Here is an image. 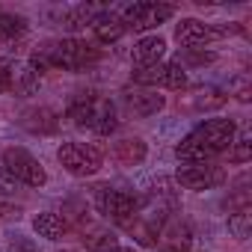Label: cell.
I'll use <instances>...</instances> for the list:
<instances>
[{"mask_svg":"<svg viewBox=\"0 0 252 252\" xmlns=\"http://www.w3.org/2000/svg\"><path fill=\"white\" fill-rule=\"evenodd\" d=\"M234 134H237L234 119H222V116L205 119L187 137H181V143L175 146V158L181 163H214V158L228 152Z\"/></svg>","mask_w":252,"mask_h":252,"instance_id":"1","label":"cell"},{"mask_svg":"<svg viewBox=\"0 0 252 252\" xmlns=\"http://www.w3.org/2000/svg\"><path fill=\"white\" fill-rule=\"evenodd\" d=\"M237 33H243L240 24H208L199 18H181L175 24V42L184 51H205L208 45L228 39V36H237Z\"/></svg>","mask_w":252,"mask_h":252,"instance_id":"4","label":"cell"},{"mask_svg":"<svg viewBox=\"0 0 252 252\" xmlns=\"http://www.w3.org/2000/svg\"><path fill=\"white\" fill-rule=\"evenodd\" d=\"M21 128H27L30 134H54L60 128V116L51 107H33L21 116Z\"/></svg>","mask_w":252,"mask_h":252,"instance_id":"17","label":"cell"},{"mask_svg":"<svg viewBox=\"0 0 252 252\" xmlns=\"http://www.w3.org/2000/svg\"><path fill=\"white\" fill-rule=\"evenodd\" d=\"M65 116L77 125V128L92 131L98 137H110L119 128V110H116V104L107 95H98V92H77L68 101Z\"/></svg>","mask_w":252,"mask_h":252,"instance_id":"3","label":"cell"},{"mask_svg":"<svg viewBox=\"0 0 252 252\" xmlns=\"http://www.w3.org/2000/svg\"><path fill=\"white\" fill-rule=\"evenodd\" d=\"M71 231H77V237H80L92 252H110L113 246H119L116 231H113V228H107V225H101L92 214H89L83 222H77Z\"/></svg>","mask_w":252,"mask_h":252,"instance_id":"12","label":"cell"},{"mask_svg":"<svg viewBox=\"0 0 252 252\" xmlns=\"http://www.w3.org/2000/svg\"><path fill=\"white\" fill-rule=\"evenodd\" d=\"M107 12V6H95V3H80V6H68L60 21L68 27V30H83V27H92L101 15Z\"/></svg>","mask_w":252,"mask_h":252,"instance_id":"18","label":"cell"},{"mask_svg":"<svg viewBox=\"0 0 252 252\" xmlns=\"http://www.w3.org/2000/svg\"><path fill=\"white\" fill-rule=\"evenodd\" d=\"M57 160H60V166L68 175L89 178V175H95L104 166V152L95 143H77V140H71V143H63L57 149Z\"/></svg>","mask_w":252,"mask_h":252,"instance_id":"6","label":"cell"},{"mask_svg":"<svg viewBox=\"0 0 252 252\" xmlns=\"http://www.w3.org/2000/svg\"><path fill=\"white\" fill-rule=\"evenodd\" d=\"M131 80L137 86H146V89H187V71L184 65H178L175 60L172 63H158V65H149V68H134L131 71Z\"/></svg>","mask_w":252,"mask_h":252,"instance_id":"9","label":"cell"},{"mask_svg":"<svg viewBox=\"0 0 252 252\" xmlns=\"http://www.w3.org/2000/svg\"><path fill=\"white\" fill-rule=\"evenodd\" d=\"M0 166H3L18 184H24V187H45L48 184V172H45L42 160L36 155H30L27 149H21V146L3 149V155H0Z\"/></svg>","mask_w":252,"mask_h":252,"instance_id":"7","label":"cell"},{"mask_svg":"<svg viewBox=\"0 0 252 252\" xmlns=\"http://www.w3.org/2000/svg\"><path fill=\"white\" fill-rule=\"evenodd\" d=\"M228 163H249V158H252V143H249V134L246 131H240V134H234V140H231V146H228Z\"/></svg>","mask_w":252,"mask_h":252,"instance_id":"23","label":"cell"},{"mask_svg":"<svg viewBox=\"0 0 252 252\" xmlns=\"http://www.w3.org/2000/svg\"><path fill=\"white\" fill-rule=\"evenodd\" d=\"M27 36V18L12 15V12H0V51L21 42Z\"/></svg>","mask_w":252,"mask_h":252,"instance_id":"20","label":"cell"},{"mask_svg":"<svg viewBox=\"0 0 252 252\" xmlns=\"http://www.w3.org/2000/svg\"><path fill=\"white\" fill-rule=\"evenodd\" d=\"M122 98H125V107H128L134 116H140V119L158 116L166 107V95H160L158 89H146V86H134V89L125 92Z\"/></svg>","mask_w":252,"mask_h":252,"instance_id":"13","label":"cell"},{"mask_svg":"<svg viewBox=\"0 0 252 252\" xmlns=\"http://www.w3.org/2000/svg\"><path fill=\"white\" fill-rule=\"evenodd\" d=\"M110 252H137V249H134V246H113Z\"/></svg>","mask_w":252,"mask_h":252,"instance_id":"26","label":"cell"},{"mask_svg":"<svg viewBox=\"0 0 252 252\" xmlns=\"http://www.w3.org/2000/svg\"><path fill=\"white\" fill-rule=\"evenodd\" d=\"M89 30H92V36H95V45H113V42H119L125 33H128V30L122 27L119 15H116L113 9H107Z\"/></svg>","mask_w":252,"mask_h":252,"instance_id":"19","label":"cell"},{"mask_svg":"<svg viewBox=\"0 0 252 252\" xmlns=\"http://www.w3.org/2000/svg\"><path fill=\"white\" fill-rule=\"evenodd\" d=\"M155 246L160 252H190L193 246V231L187 225V220L175 211V214H166L160 222H158V231H155Z\"/></svg>","mask_w":252,"mask_h":252,"instance_id":"11","label":"cell"},{"mask_svg":"<svg viewBox=\"0 0 252 252\" xmlns=\"http://www.w3.org/2000/svg\"><path fill=\"white\" fill-rule=\"evenodd\" d=\"M63 252H65V249H63Z\"/></svg>","mask_w":252,"mask_h":252,"instance_id":"27","label":"cell"},{"mask_svg":"<svg viewBox=\"0 0 252 252\" xmlns=\"http://www.w3.org/2000/svg\"><path fill=\"white\" fill-rule=\"evenodd\" d=\"M15 60L9 57H0V95L3 92H12V80H15Z\"/></svg>","mask_w":252,"mask_h":252,"instance_id":"24","label":"cell"},{"mask_svg":"<svg viewBox=\"0 0 252 252\" xmlns=\"http://www.w3.org/2000/svg\"><path fill=\"white\" fill-rule=\"evenodd\" d=\"M149 158V146L140 137H125L119 143H113V160L122 166H140Z\"/></svg>","mask_w":252,"mask_h":252,"instance_id":"16","label":"cell"},{"mask_svg":"<svg viewBox=\"0 0 252 252\" xmlns=\"http://www.w3.org/2000/svg\"><path fill=\"white\" fill-rule=\"evenodd\" d=\"M175 6L172 3H131L119 9V21L125 30H134V33H146V30H158L160 24H166L169 18H175Z\"/></svg>","mask_w":252,"mask_h":252,"instance_id":"8","label":"cell"},{"mask_svg":"<svg viewBox=\"0 0 252 252\" xmlns=\"http://www.w3.org/2000/svg\"><path fill=\"white\" fill-rule=\"evenodd\" d=\"M39 80H42V71L27 60L21 68H15V80H12V92H21V95H33L39 89Z\"/></svg>","mask_w":252,"mask_h":252,"instance_id":"21","label":"cell"},{"mask_svg":"<svg viewBox=\"0 0 252 252\" xmlns=\"http://www.w3.org/2000/svg\"><path fill=\"white\" fill-rule=\"evenodd\" d=\"M92 205L104 220L122 225L140 211V196L131 190L113 187V184H98V187H92Z\"/></svg>","mask_w":252,"mask_h":252,"instance_id":"5","label":"cell"},{"mask_svg":"<svg viewBox=\"0 0 252 252\" xmlns=\"http://www.w3.org/2000/svg\"><path fill=\"white\" fill-rule=\"evenodd\" d=\"M101 60V48L95 42H86V39H51L45 45L36 48V54L30 57V63L45 74L51 68H63V71H83L89 65H95Z\"/></svg>","mask_w":252,"mask_h":252,"instance_id":"2","label":"cell"},{"mask_svg":"<svg viewBox=\"0 0 252 252\" xmlns=\"http://www.w3.org/2000/svg\"><path fill=\"white\" fill-rule=\"evenodd\" d=\"M33 231H36L39 237L57 243V240H63V237L71 234V225H68V220H65L63 214H57V211H42V214L33 217Z\"/></svg>","mask_w":252,"mask_h":252,"instance_id":"15","label":"cell"},{"mask_svg":"<svg viewBox=\"0 0 252 252\" xmlns=\"http://www.w3.org/2000/svg\"><path fill=\"white\" fill-rule=\"evenodd\" d=\"M225 178H228L225 169L217 163H181L175 169V184L184 190H193V193L214 190V187L225 184Z\"/></svg>","mask_w":252,"mask_h":252,"instance_id":"10","label":"cell"},{"mask_svg":"<svg viewBox=\"0 0 252 252\" xmlns=\"http://www.w3.org/2000/svg\"><path fill=\"white\" fill-rule=\"evenodd\" d=\"M163 57H166V39L158 36V33L137 39L134 48H131V63H134V68L158 65V63H163Z\"/></svg>","mask_w":252,"mask_h":252,"instance_id":"14","label":"cell"},{"mask_svg":"<svg viewBox=\"0 0 252 252\" xmlns=\"http://www.w3.org/2000/svg\"><path fill=\"white\" fill-rule=\"evenodd\" d=\"M6 252H39V246L30 237H24V234H12L6 240Z\"/></svg>","mask_w":252,"mask_h":252,"instance_id":"25","label":"cell"},{"mask_svg":"<svg viewBox=\"0 0 252 252\" xmlns=\"http://www.w3.org/2000/svg\"><path fill=\"white\" fill-rule=\"evenodd\" d=\"M228 231H231L237 240H246L249 231H252V211H249V208L228 211Z\"/></svg>","mask_w":252,"mask_h":252,"instance_id":"22","label":"cell"}]
</instances>
